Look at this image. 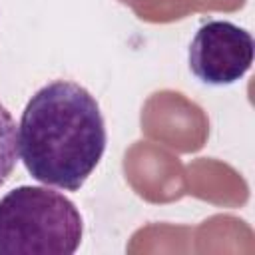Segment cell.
<instances>
[{
	"label": "cell",
	"instance_id": "obj_4",
	"mask_svg": "<svg viewBox=\"0 0 255 255\" xmlns=\"http://www.w3.org/2000/svg\"><path fill=\"white\" fill-rule=\"evenodd\" d=\"M18 161V129L12 114L0 102V187L12 175Z\"/></svg>",
	"mask_w": 255,
	"mask_h": 255
},
{
	"label": "cell",
	"instance_id": "obj_2",
	"mask_svg": "<svg viewBox=\"0 0 255 255\" xmlns=\"http://www.w3.org/2000/svg\"><path fill=\"white\" fill-rule=\"evenodd\" d=\"M84 221L64 193L20 185L0 199V255H72Z\"/></svg>",
	"mask_w": 255,
	"mask_h": 255
},
{
	"label": "cell",
	"instance_id": "obj_3",
	"mask_svg": "<svg viewBox=\"0 0 255 255\" xmlns=\"http://www.w3.org/2000/svg\"><path fill=\"white\" fill-rule=\"evenodd\" d=\"M251 34L227 20H209L195 32L187 60L193 76L207 86H229L253 64Z\"/></svg>",
	"mask_w": 255,
	"mask_h": 255
},
{
	"label": "cell",
	"instance_id": "obj_1",
	"mask_svg": "<svg viewBox=\"0 0 255 255\" xmlns=\"http://www.w3.org/2000/svg\"><path fill=\"white\" fill-rule=\"evenodd\" d=\"M106 122L96 98L80 84L54 80L26 104L18 126V155L46 185L78 191L106 151Z\"/></svg>",
	"mask_w": 255,
	"mask_h": 255
}]
</instances>
